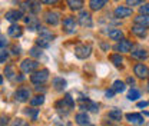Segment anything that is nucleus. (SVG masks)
<instances>
[{"instance_id":"nucleus-1","label":"nucleus","mask_w":149,"mask_h":126,"mask_svg":"<svg viewBox=\"0 0 149 126\" xmlns=\"http://www.w3.org/2000/svg\"><path fill=\"white\" fill-rule=\"evenodd\" d=\"M73 106H74V100L72 99V96H70V95H66L62 100H59V102L56 103V109H57V112H60V113H63V115L69 113V112H70V109H73Z\"/></svg>"},{"instance_id":"nucleus-2","label":"nucleus","mask_w":149,"mask_h":126,"mask_svg":"<svg viewBox=\"0 0 149 126\" xmlns=\"http://www.w3.org/2000/svg\"><path fill=\"white\" fill-rule=\"evenodd\" d=\"M92 53V46L91 45H77L74 47V54L79 59H86Z\"/></svg>"},{"instance_id":"nucleus-3","label":"nucleus","mask_w":149,"mask_h":126,"mask_svg":"<svg viewBox=\"0 0 149 126\" xmlns=\"http://www.w3.org/2000/svg\"><path fill=\"white\" fill-rule=\"evenodd\" d=\"M32 82L36 83V85H40V83H45L47 79H49V70L43 69V70H39V72H35L32 74Z\"/></svg>"},{"instance_id":"nucleus-4","label":"nucleus","mask_w":149,"mask_h":126,"mask_svg":"<svg viewBox=\"0 0 149 126\" xmlns=\"http://www.w3.org/2000/svg\"><path fill=\"white\" fill-rule=\"evenodd\" d=\"M37 66H39V63H37L36 60H33V59H26V60H23L22 65H20L22 70H23L24 73L35 72V70L37 69Z\"/></svg>"},{"instance_id":"nucleus-5","label":"nucleus","mask_w":149,"mask_h":126,"mask_svg":"<svg viewBox=\"0 0 149 126\" xmlns=\"http://www.w3.org/2000/svg\"><path fill=\"white\" fill-rule=\"evenodd\" d=\"M133 72H135V74H136L139 79H146V77L149 76L148 66H146V65H143V63H138V65H135Z\"/></svg>"},{"instance_id":"nucleus-6","label":"nucleus","mask_w":149,"mask_h":126,"mask_svg":"<svg viewBox=\"0 0 149 126\" xmlns=\"http://www.w3.org/2000/svg\"><path fill=\"white\" fill-rule=\"evenodd\" d=\"M63 30L69 35L76 32V22L73 17H66L63 20Z\"/></svg>"},{"instance_id":"nucleus-7","label":"nucleus","mask_w":149,"mask_h":126,"mask_svg":"<svg viewBox=\"0 0 149 126\" xmlns=\"http://www.w3.org/2000/svg\"><path fill=\"white\" fill-rule=\"evenodd\" d=\"M15 97H16V100H19V102H26L30 97V90L26 89V88H20L15 93Z\"/></svg>"},{"instance_id":"nucleus-8","label":"nucleus","mask_w":149,"mask_h":126,"mask_svg":"<svg viewBox=\"0 0 149 126\" xmlns=\"http://www.w3.org/2000/svg\"><path fill=\"white\" fill-rule=\"evenodd\" d=\"M126 119L129 120L130 123H133V125H143L145 123L143 116L139 115V113H128L126 115Z\"/></svg>"},{"instance_id":"nucleus-9","label":"nucleus","mask_w":149,"mask_h":126,"mask_svg":"<svg viewBox=\"0 0 149 126\" xmlns=\"http://www.w3.org/2000/svg\"><path fill=\"white\" fill-rule=\"evenodd\" d=\"M130 49H132V42H129V40H120L116 45V50L120 53H128V52H130Z\"/></svg>"},{"instance_id":"nucleus-10","label":"nucleus","mask_w":149,"mask_h":126,"mask_svg":"<svg viewBox=\"0 0 149 126\" xmlns=\"http://www.w3.org/2000/svg\"><path fill=\"white\" fill-rule=\"evenodd\" d=\"M79 23L82 26H88L91 27L92 26V17H91V13L89 12H80L79 15Z\"/></svg>"},{"instance_id":"nucleus-11","label":"nucleus","mask_w":149,"mask_h":126,"mask_svg":"<svg viewBox=\"0 0 149 126\" xmlns=\"http://www.w3.org/2000/svg\"><path fill=\"white\" fill-rule=\"evenodd\" d=\"M132 15V9L129 7H123V6H119L115 9V16L116 17H129Z\"/></svg>"},{"instance_id":"nucleus-12","label":"nucleus","mask_w":149,"mask_h":126,"mask_svg":"<svg viewBox=\"0 0 149 126\" xmlns=\"http://www.w3.org/2000/svg\"><path fill=\"white\" fill-rule=\"evenodd\" d=\"M7 33H9V36H12V37H20L22 33H23V29L19 24H12L7 29Z\"/></svg>"},{"instance_id":"nucleus-13","label":"nucleus","mask_w":149,"mask_h":126,"mask_svg":"<svg viewBox=\"0 0 149 126\" xmlns=\"http://www.w3.org/2000/svg\"><path fill=\"white\" fill-rule=\"evenodd\" d=\"M22 17H23V15H22L20 10H10V12L6 13V19L9 22H17L19 19H22Z\"/></svg>"},{"instance_id":"nucleus-14","label":"nucleus","mask_w":149,"mask_h":126,"mask_svg":"<svg viewBox=\"0 0 149 126\" xmlns=\"http://www.w3.org/2000/svg\"><path fill=\"white\" fill-rule=\"evenodd\" d=\"M132 33H133V35H136V36L143 37L145 35H146V27H145V26H142V24L135 23V26L132 27Z\"/></svg>"},{"instance_id":"nucleus-15","label":"nucleus","mask_w":149,"mask_h":126,"mask_svg":"<svg viewBox=\"0 0 149 126\" xmlns=\"http://www.w3.org/2000/svg\"><path fill=\"white\" fill-rule=\"evenodd\" d=\"M46 22L52 26H56L59 23V15L55 13V12H47L46 13Z\"/></svg>"},{"instance_id":"nucleus-16","label":"nucleus","mask_w":149,"mask_h":126,"mask_svg":"<svg viewBox=\"0 0 149 126\" xmlns=\"http://www.w3.org/2000/svg\"><path fill=\"white\" fill-rule=\"evenodd\" d=\"M76 123L80 126L88 125V123H89V116H88V113H85V112L77 113V115H76Z\"/></svg>"},{"instance_id":"nucleus-17","label":"nucleus","mask_w":149,"mask_h":126,"mask_svg":"<svg viewBox=\"0 0 149 126\" xmlns=\"http://www.w3.org/2000/svg\"><path fill=\"white\" fill-rule=\"evenodd\" d=\"M53 88H55L57 92H62V90L66 88V80L63 77H55L53 79Z\"/></svg>"},{"instance_id":"nucleus-18","label":"nucleus","mask_w":149,"mask_h":126,"mask_svg":"<svg viewBox=\"0 0 149 126\" xmlns=\"http://www.w3.org/2000/svg\"><path fill=\"white\" fill-rule=\"evenodd\" d=\"M39 37H42L43 40H46V42L50 43V40L53 39V35H52V32H49L47 29H45V27H39Z\"/></svg>"},{"instance_id":"nucleus-19","label":"nucleus","mask_w":149,"mask_h":126,"mask_svg":"<svg viewBox=\"0 0 149 126\" xmlns=\"http://www.w3.org/2000/svg\"><path fill=\"white\" fill-rule=\"evenodd\" d=\"M108 0H91L89 1V6L92 10H100L103 6H106Z\"/></svg>"},{"instance_id":"nucleus-20","label":"nucleus","mask_w":149,"mask_h":126,"mask_svg":"<svg viewBox=\"0 0 149 126\" xmlns=\"http://www.w3.org/2000/svg\"><path fill=\"white\" fill-rule=\"evenodd\" d=\"M24 22L27 23V27H29V30H36L39 29V22H37L36 17H27L24 19Z\"/></svg>"},{"instance_id":"nucleus-21","label":"nucleus","mask_w":149,"mask_h":126,"mask_svg":"<svg viewBox=\"0 0 149 126\" xmlns=\"http://www.w3.org/2000/svg\"><path fill=\"white\" fill-rule=\"evenodd\" d=\"M66 1L72 10H80L83 7V0H66Z\"/></svg>"},{"instance_id":"nucleus-22","label":"nucleus","mask_w":149,"mask_h":126,"mask_svg":"<svg viewBox=\"0 0 149 126\" xmlns=\"http://www.w3.org/2000/svg\"><path fill=\"white\" fill-rule=\"evenodd\" d=\"M108 36L111 37L112 40H120L122 36H123V33H122L120 29H112V30L108 32Z\"/></svg>"},{"instance_id":"nucleus-23","label":"nucleus","mask_w":149,"mask_h":126,"mask_svg":"<svg viewBox=\"0 0 149 126\" xmlns=\"http://www.w3.org/2000/svg\"><path fill=\"white\" fill-rule=\"evenodd\" d=\"M135 23L142 24L145 27H149V15H141V16L135 17Z\"/></svg>"},{"instance_id":"nucleus-24","label":"nucleus","mask_w":149,"mask_h":126,"mask_svg":"<svg viewBox=\"0 0 149 126\" xmlns=\"http://www.w3.org/2000/svg\"><path fill=\"white\" fill-rule=\"evenodd\" d=\"M112 90H113L115 93H120V92H123V90H125V83H123L122 80H115L113 85H112Z\"/></svg>"},{"instance_id":"nucleus-25","label":"nucleus","mask_w":149,"mask_h":126,"mask_svg":"<svg viewBox=\"0 0 149 126\" xmlns=\"http://www.w3.org/2000/svg\"><path fill=\"white\" fill-rule=\"evenodd\" d=\"M43 102H45V96H42V95H37V96L30 99L32 106H40V105H43Z\"/></svg>"},{"instance_id":"nucleus-26","label":"nucleus","mask_w":149,"mask_h":126,"mask_svg":"<svg viewBox=\"0 0 149 126\" xmlns=\"http://www.w3.org/2000/svg\"><path fill=\"white\" fill-rule=\"evenodd\" d=\"M109 118L113 119V120H120V119H122V112H120V109H112L111 112H109Z\"/></svg>"},{"instance_id":"nucleus-27","label":"nucleus","mask_w":149,"mask_h":126,"mask_svg":"<svg viewBox=\"0 0 149 126\" xmlns=\"http://www.w3.org/2000/svg\"><path fill=\"white\" fill-rule=\"evenodd\" d=\"M141 97V92L138 89H130L129 93H128V99L129 100H138Z\"/></svg>"},{"instance_id":"nucleus-28","label":"nucleus","mask_w":149,"mask_h":126,"mask_svg":"<svg viewBox=\"0 0 149 126\" xmlns=\"http://www.w3.org/2000/svg\"><path fill=\"white\" fill-rule=\"evenodd\" d=\"M111 60H112V63H113L115 66H118V68H120V66H122V62H123V59H122L120 54H112Z\"/></svg>"},{"instance_id":"nucleus-29","label":"nucleus","mask_w":149,"mask_h":126,"mask_svg":"<svg viewBox=\"0 0 149 126\" xmlns=\"http://www.w3.org/2000/svg\"><path fill=\"white\" fill-rule=\"evenodd\" d=\"M132 56H133V57H139V59H146V57H148V53H146V50L139 49V50L133 52V53H132Z\"/></svg>"},{"instance_id":"nucleus-30","label":"nucleus","mask_w":149,"mask_h":126,"mask_svg":"<svg viewBox=\"0 0 149 126\" xmlns=\"http://www.w3.org/2000/svg\"><path fill=\"white\" fill-rule=\"evenodd\" d=\"M30 56L40 57V56H42V47H40V46H39V47H32V49H30Z\"/></svg>"},{"instance_id":"nucleus-31","label":"nucleus","mask_w":149,"mask_h":126,"mask_svg":"<svg viewBox=\"0 0 149 126\" xmlns=\"http://www.w3.org/2000/svg\"><path fill=\"white\" fill-rule=\"evenodd\" d=\"M4 74H6V77H9V79H13V74H15L13 68H12V66H7V68L4 69Z\"/></svg>"},{"instance_id":"nucleus-32","label":"nucleus","mask_w":149,"mask_h":126,"mask_svg":"<svg viewBox=\"0 0 149 126\" xmlns=\"http://www.w3.org/2000/svg\"><path fill=\"white\" fill-rule=\"evenodd\" d=\"M12 126H29V123L26 120H23V119H16V120H13Z\"/></svg>"},{"instance_id":"nucleus-33","label":"nucleus","mask_w":149,"mask_h":126,"mask_svg":"<svg viewBox=\"0 0 149 126\" xmlns=\"http://www.w3.org/2000/svg\"><path fill=\"white\" fill-rule=\"evenodd\" d=\"M26 112V115H29V116H32L33 119H36L37 116V109H27V110H24Z\"/></svg>"},{"instance_id":"nucleus-34","label":"nucleus","mask_w":149,"mask_h":126,"mask_svg":"<svg viewBox=\"0 0 149 126\" xmlns=\"http://www.w3.org/2000/svg\"><path fill=\"white\" fill-rule=\"evenodd\" d=\"M141 15H149V3L148 4H143V6H141Z\"/></svg>"},{"instance_id":"nucleus-35","label":"nucleus","mask_w":149,"mask_h":126,"mask_svg":"<svg viewBox=\"0 0 149 126\" xmlns=\"http://www.w3.org/2000/svg\"><path fill=\"white\" fill-rule=\"evenodd\" d=\"M22 10H32V1L22 3Z\"/></svg>"},{"instance_id":"nucleus-36","label":"nucleus","mask_w":149,"mask_h":126,"mask_svg":"<svg viewBox=\"0 0 149 126\" xmlns=\"http://www.w3.org/2000/svg\"><path fill=\"white\" fill-rule=\"evenodd\" d=\"M7 60V52L6 50H0V63H4Z\"/></svg>"},{"instance_id":"nucleus-37","label":"nucleus","mask_w":149,"mask_h":126,"mask_svg":"<svg viewBox=\"0 0 149 126\" xmlns=\"http://www.w3.org/2000/svg\"><path fill=\"white\" fill-rule=\"evenodd\" d=\"M141 3H142V0H128V6H138Z\"/></svg>"},{"instance_id":"nucleus-38","label":"nucleus","mask_w":149,"mask_h":126,"mask_svg":"<svg viewBox=\"0 0 149 126\" xmlns=\"http://www.w3.org/2000/svg\"><path fill=\"white\" fill-rule=\"evenodd\" d=\"M7 45V40H6V37H0V47H4Z\"/></svg>"},{"instance_id":"nucleus-39","label":"nucleus","mask_w":149,"mask_h":126,"mask_svg":"<svg viewBox=\"0 0 149 126\" xmlns=\"http://www.w3.org/2000/svg\"><path fill=\"white\" fill-rule=\"evenodd\" d=\"M113 95H115V92H113V90H106V93H105V96H106V97H108V99H111L112 96H113Z\"/></svg>"},{"instance_id":"nucleus-40","label":"nucleus","mask_w":149,"mask_h":126,"mask_svg":"<svg viewBox=\"0 0 149 126\" xmlns=\"http://www.w3.org/2000/svg\"><path fill=\"white\" fill-rule=\"evenodd\" d=\"M148 105H149V102H145V100L143 102H138V108H146Z\"/></svg>"},{"instance_id":"nucleus-41","label":"nucleus","mask_w":149,"mask_h":126,"mask_svg":"<svg viewBox=\"0 0 149 126\" xmlns=\"http://www.w3.org/2000/svg\"><path fill=\"white\" fill-rule=\"evenodd\" d=\"M6 123H7V118H6V116L0 118V126H4Z\"/></svg>"},{"instance_id":"nucleus-42","label":"nucleus","mask_w":149,"mask_h":126,"mask_svg":"<svg viewBox=\"0 0 149 126\" xmlns=\"http://www.w3.org/2000/svg\"><path fill=\"white\" fill-rule=\"evenodd\" d=\"M40 3H45V4H53V3H56V0H40Z\"/></svg>"},{"instance_id":"nucleus-43","label":"nucleus","mask_w":149,"mask_h":126,"mask_svg":"<svg viewBox=\"0 0 149 126\" xmlns=\"http://www.w3.org/2000/svg\"><path fill=\"white\" fill-rule=\"evenodd\" d=\"M13 53H15V54H19V53H20V49L15 46V47H13Z\"/></svg>"},{"instance_id":"nucleus-44","label":"nucleus","mask_w":149,"mask_h":126,"mask_svg":"<svg viewBox=\"0 0 149 126\" xmlns=\"http://www.w3.org/2000/svg\"><path fill=\"white\" fill-rule=\"evenodd\" d=\"M128 83H130V85H133V83H135V80H133L132 77H129V79H128Z\"/></svg>"},{"instance_id":"nucleus-45","label":"nucleus","mask_w":149,"mask_h":126,"mask_svg":"<svg viewBox=\"0 0 149 126\" xmlns=\"http://www.w3.org/2000/svg\"><path fill=\"white\" fill-rule=\"evenodd\" d=\"M143 115H146V116H149V112H143Z\"/></svg>"},{"instance_id":"nucleus-46","label":"nucleus","mask_w":149,"mask_h":126,"mask_svg":"<svg viewBox=\"0 0 149 126\" xmlns=\"http://www.w3.org/2000/svg\"><path fill=\"white\" fill-rule=\"evenodd\" d=\"M85 126H93V125H85Z\"/></svg>"}]
</instances>
